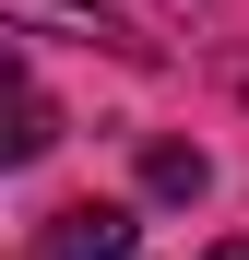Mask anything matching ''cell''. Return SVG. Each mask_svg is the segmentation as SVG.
I'll return each mask as SVG.
<instances>
[{"instance_id": "obj_1", "label": "cell", "mask_w": 249, "mask_h": 260, "mask_svg": "<svg viewBox=\"0 0 249 260\" xmlns=\"http://www.w3.org/2000/svg\"><path fill=\"white\" fill-rule=\"evenodd\" d=\"M12 24H60V36H83V48H119V59H154V36L131 24V12H107V0H0Z\"/></svg>"}, {"instance_id": "obj_2", "label": "cell", "mask_w": 249, "mask_h": 260, "mask_svg": "<svg viewBox=\"0 0 249 260\" xmlns=\"http://www.w3.org/2000/svg\"><path fill=\"white\" fill-rule=\"evenodd\" d=\"M131 213H119V201H71V213H48V248H36V260H131Z\"/></svg>"}, {"instance_id": "obj_3", "label": "cell", "mask_w": 249, "mask_h": 260, "mask_svg": "<svg viewBox=\"0 0 249 260\" xmlns=\"http://www.w3.org/2000/svg\"><path fill=\"white\" fill-rule=\"evenodd\" d=\"M143 189H154V201H202V189H214L202 142H143Z\"/></svg>"}, {"instance_id": "obj_4", "label": "cell", "mask_w": 249, "mask_h": 260, "mask_svg": "<svg viewBox=\"0 0 249 260\" xmlns=\"http://www.w3.org/2000/svg\"><path fill=\"white\" fill-rule=\"evenodd\" d=\"M48 142H60V107H48V83H24L12 95V166H36Z\"/></svg>"}, {"instance_id": "obj_5", "label": "cell", "mask_w": 249, "mask_h": 260, "mask_svg": "<svg viewBox=\"0 0 249 260\" xmlns=\"http://www.w3.org/2000/svg\"><path fill=\"white\" fill-rule=\"evenodd\" d=\"M214 260H249V237H226V248H214Z\"/></svg>"}]
</instances>
